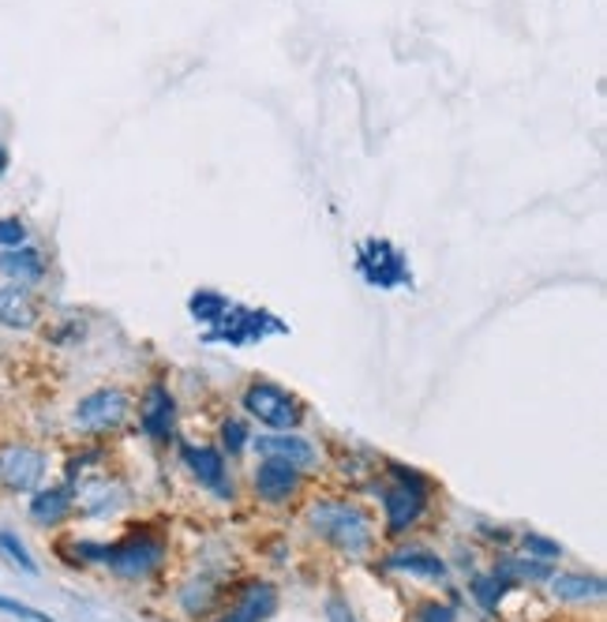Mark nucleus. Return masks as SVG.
<instances>
[{"mask_svg": "<svg viewBox=\"0 0 607 622\" xmlns=\"http://www.w3.org/2000/svg\"><path fill=\"white\" fill-rule=\"evenodd\" d=\"M308 525L342 555H368L371 551V521L352 502L323 499L308 510Z\"/></svg>", "mask_w": 607, "mask_h": 622, "instance_id": "f257e3e1", "label": "nucleus"}, {"mask_svg": "<svg viewBox=\"0 0 607 622\" xmlns=\"http://www.w3.org/2000/svg\"><path fill=\"white\" fill-rule=\"evenodd\" d=\"M165 559V540L158 533H135L128 536L124 544H113L109 548V559L106 567L113 570L116 577H128V582H135V577H150L158 567H162Z\"/></svg>", "mask_w": 607, "mask_h": 622, "instance_id": "f03ea898", "label": "nucleus"}, {"mask_svg": "<svg viewBox=\"0 0 607 622\" xmlns=\"http://www.w3.org/2000/svg\"><path fill=\"white\" fill-rule=\"evenodd\" d=\"M394 476L398 484H391L383 492V507H386V521H391V533H405L409 525H417L420 514L428 510V492L424 481L409 469L394 465Z\"/></svg>", "mask_w": 607, "mask_h": 622, "instance_id": "7ed1b4c3", "label": "nucleus"}, {"mask_svg": "<svg viewBox=\"0 0 607 622\" xmlns=\"http://www.w3.org/2000/svg\"><path fill=\"white\" fill-rule=\"evenodd\" d=\"M244 409H248L259 424L277 427V432H289V427H297V420H300L297 398L274 383H251L248 390H244Z\"/></svg>", "mask_w": 607, "mask_h": 622, "instance_id": "20e7f679", "label": "nucleus"}, {"mask_svg": "<svg viewBox=\"0 0 607 622\" xmlns=\"http://www.w3.org/2000/svg\"><path fill=\"white\" fill-rule=\"evenodd\" d=\"M41 476H46V453L23 447V443H8L0 447V487L4 492H38Z\"/></svg>", "mask_w": 607, "mask_h": 622, "instance_id": "39448f33", "label": "nucleus"}, {"mask_svg": "<svg viewBox=\"0 0 607 622\" xmlns=\"http://www.w3.org/2000/svg\"><path fill=\"white\" fill-rule=\"evenodd\" d=\"M124 416H128V394L121 390H98L75 406V420L87 432H113L124 424Z\"/></svg>", "mask_w": 607, "mask_h": 622, "instance_id": "423d86ee", "label": "nucleus"}, {"mask_svg": "<svg viewBox=\"0 0 607 622\" xmlns=\"http://www.w3.org/2000/svg\"><path fill=\"white\" fill-rule=\"evenodd\" d=\"M357 271L368 277L371 285H398L405 282V259L394 244L386 240H368L360 244V259H357Z\"/></svg>", "mask_w": 607, "mask_h": 622, "instance_id": "0eeeda50", "label": "nucleus"}, {"mask_svg": "<svg viewBox=\"0 0 607 622\" xmlns=\"http://www.w3.org/2000/svg\"><path fill=\"white\" fill-rule=\"evenodd\" d=\"M277 611V588L270 582H248L218 622H267Z\"/></svg>", "mask_w": 607, "mask_h": 622, "instance_id": "6e6552de", "label": "nucleus"}, {"mask_svg": "<svg viewBox=\"0 0 607 622\" xmlns=\"http://www.w3.org/2000/svg\"><path fill=\"white\" fill-rule=\"evenodd\" d=\"M256 492L267 502H289L300 492V469L285 465V461H263L256 469Z\"/></svg>", "mask_w": 607, "mask_h": 622, "instance_id": "1a4fd4ad", "label": "nucleus"}, {"mask_svg": "<svg viewBox=\"0 0 607 622\" xmlns=\"http://www.w3.org/2000/svg\"><path fill=\"white\" fill-rule=\"evenodd\" d=\"M263 458L270 461H285V465H297V469H308L315 465V447H311L308 439H300V435L293 432H277V435H259L256 443H251Z\"/></svg>", "mask_w": 607, "mask_h": 622, "instance_id": "9d476101", "label": "nucleus"}, {"mask_svg": "<svg viewBox=\"0 0 607 622\" xmlns=\"http://www.w3.org/2000/svg\"><path fill=\"white\" fill-rule=\"evenodd\" d=\"M181 453H184V461H188L191 476H196L199 484H207L210 492L222 495V499H233V484L225 481V461H222V453L210 450V447H202V450L184 447Z\"/></svg>", "mask_w": 607, "mask_h": 622, "instance_id": "9b49d317", "label": "nucleus"}, {"mask_svg": "<svg viewBox=\"0 0 607 622\" xmlns=\"http://www.w3.org/2000/svg\"><path fill=\"white\" fill-rule=\"evenodd\" d=\"M34 323H38V304H34L30 293L20 289V285H4L0 289V326H8V331H30Z\"/></svg>", "mask_w": 607, "mask_h": 622, "instance_id": "f8f14e48", "label": "nucleus"}, {"mask_svg": "<svg viewBox=\"0 0 607 622\" xmlns=\"http://www.w3.org/2000/svg\"><path fill=\"white\" fill-rule=\"evenodd\" d=\"M139 424L150 439H165L169 427H173V398L162 383H154L143 398V409H139Z\"/></svg>", "mask_w": 607, "mask_h": 622, "instance_id": "ddd939ff", "label": "nucleus"}, {"mask_svg": "<svg viewBox=\"0 0 607 622\" xmlns=\"http://www.w3.org/2000/svg\"><path fill=\"white\" fill-rule=\"evenodd\" d=\"M72 507H75L72 487H41L30 499V518L38 521V525H61V521L72 514Z\"/></svg>", "mask_w": 607, "mask_h": 622, "instance_id": "4468645a", "label": "nucleus"}, {"mask_svg": "<svg viewBox=\"0 0 607 622\" xmlns=\"http://www.w3.org/2000/svg\"><path fill=\"white\" fill-rule=\"evenodd\" d=\"M386 567L412 577H446V562L428 548H398L394 555H386Z\"/></svg>", "mask_w": 607, "mask_h": 622, "instance_id": "2eb2a0df", "label": "nucleus"}, {"mask_svg": "<svg viewBox=\"0 0 607 622\" xmlns=\"http://www.w3.org/2000/svg\"><path fill=\"white\" fill-rule=\"evenodd\" d=\"M124 507V492L109 481H90L79 487V510L87 518H106Z\"/></svg>", "mask_w": 607, "mask_h": 622, "instance_id": "dca6fc26", "label": "nucleus"}, {"mask_svg": "<svg viewBox=\"0 0 607 622\" xmlns=\"http://www.w3.org/2000/svg\"><path fill=\"white\" fill-rule=\"evenodd\" d=\"M552 582V593L567 604H589V600H600L607 593L604 577H585V574H559V577H547Z\"/></svg>", "mask_w": 607, "mask_h": 622, "instance_id": "f3484780", "label": "nucleus"}, {"mask_svg": "<svg viewBox=\"0 0 607 622\" xmlns=\"http://www.w3.org/2000/svg\"><path fill=\"white\" fill-rule=\"evenodd\" d=\"M0 271H4L12 282H41V274H46V259H41L38 248H8L4 256H0Z\"/></svg>", "mask_w": 607, "mask_h": 622, "instance_id": "a211bd4d", "label": "nucleus"}, {"mask_svg": "<svg viewBox=\"0 0 607 622\" xmlns=\"http://www.w3.org/2000/svg\"><path fill=\"white\" fill-rule=\"evenodd\" d=\"M495 574H503V577H518V582H525V577H533V582H547L552 577V562H544V559H506Z\"/></svg>", "mask_w": 607, "mask_h": 622, "instance_id": "6ab92c4d", "label": "nucleus"}, {"mask_svg": "<svg viewBox=\"0 0 607 622\" xmlns=\"http://www.w3.org/2000/svg\"><path fill=\"white\" fill-rule=\"evenodd\" d=\"M214 593H218V585L210 582V577H196L188 588H184V596H181V604H184V611H191V615H199V611H207L210 604H214Z\"/></svg>", "mask_w": 607, "mask_h": 622, "instance_id": "aec40b11", "label": "nucleus"}, {"mask_svg": "<svg viewBox=\"0 0 607 622\" xmlns=\"http://www.w3.org/2000/svg\"><path fill=\"white\" fill-rule=\"evenodd\" d=\"M513 582L510 577H503V574H495V577H480V582H472V596H476L480 604H484L487 611L495 608V604L503 600V593L510 588Z\"/></svg>", "mask_w": 607, "mask_h": 622, "instance_id": "412c9836", "label": "nucleus"}, {"mask_svg": "<svg viewBox=\"0 0 607 622\" xmlns=\"http://www.w3.org/2000/svg\"><path fill=\"white\" fill-rule=\"evenodd\" d=\"M0 548H4L8 559L15 562V567L23 570V574H38V562L30 559V551L23 548V540L15 533H8V528H0Z\"/></svg>", "mask_w": 607, "mask_h": 622, "instance_id": "4be33fe9", "label": "nucleus"}, {"mask_svg": "<svg viewBox=\"0 0 607 622\" xmlns=\"http://www.w3.org/2000/svg\"><path fill=\"white\" fill-rule=\"evenodd\" d=\"M225 308H230V304H225V300L218 297V293H199V297H191V315H196V319H207V323H210V319L222 315Z\"/></svg>", "mask_w": 607, "mask_h": 622, "instance_id": "5701e85b", "label": "nucleus"}, {"mask_svg": "<svg viewBox=\"0 0 607 622\" xmlns=\"http://www.w3.org/2000/svg\"><path fill=\"white\" fill-rule=\"evenodd\" d=\"M23 240H27V229L20 217H0V248H20Z\"/></svg>", "mask_w": 607, "mask_h": 622, "instance_id": "b1692460", "label": "nucleus"}, {"mask_svg": "<svg viewBox=\"0 0 607 622\" xmlns=\"http://www.w3.org/2000/svg\"><path fill=\"white\" fill-rule=\"evenodd\" d=\"M525 551L536 555V559H544V562H552V559H559V555H562L559 544H555V540H544V536H536V533L525 536Z\"/></svg>", "mask_w": 607, "mask_h": 622, "instance_id": "393cba45", "label": "nucleus"}, {"mask_svg": "<svg viewBox=\"0 0 607 622\" xmlns=\"http://www.w3.org/2000/svg\"><path fill=\"white\" fill-rule=\"evenodd\" d=\"M0 611H8V615H15V619H27V622H57V619L41 615V611L27 608V604L12 600V596H0Z\"/></svg>", "mask_w": 607, "mask_h": 622, "instance_id": "a878e982", "label": "nucleus"}, {"mask_svg": "<svg viewBox=\"0 0 607 622\" xmlns=\"http://www.w3.org/2000/svg\"><path fill=\"white\" fill-rule=\"evenodd\" d=\"M222 439H225V447H230V453H240L244 447H248V427H244L240 420H225Z\"/></svg>", "mask_w": 607, "mask_h": 622, "instance_id": "bb28decb", "label": "nucleus"}, {"mask_svg": "<svg viewBox=\"0 0 607 622\" xmlns=\"http://www.w3.org/2000/svg\"><path fill=\"white\" fill-rule=\"evenodd\" d=\"M420 622H454V608L450 604H428L420 611Z\"/></svg>", "mask_w": 607, "mask_h": 622, "instance_id": "cd10ccee", "label": "nucleus"}, {"mask_svg": "<svg viewBox=\"0 0 607 622\" xmlns=\"http://www.w3.org/2000/svg\"><path fill=\"white\" fill-rule=\"evenodd\" d=\"M75 551L90 562H106L109 559V544H75Z\"/></svg>", "mask_w": 607, "mask_h": 622, "instance_id": "c85d7f7f", "label": "nucleus"}, {"mask_svg": "<svg viewBox=\"0 0 607 622\" xmlns=\"http://www.w3.org/2000/svg\"><path fill=\"white\" fill-rule=\"evenodd\" d=\"M331 622H357V619H352L345 608H337V604H331Z\"/></svg>", "mask_w": 607, "mask_h": 622, "instance_id": "c756f323", "label": "nucleus"}, {"mask_svg": "<svg viewBox=\"0 0 607 622\" xmlns=\"http://www.w3.org/2000/svg\"><path fill=\"white\" fill-rule=\"evenodd\" d=\"M8 170V147H0V176H4Z\"/></svg>", "mask_w": 607, "mask_h": 622, "instance_id": "7c9ffc66", "label": "nucleus"}]
</instances>
